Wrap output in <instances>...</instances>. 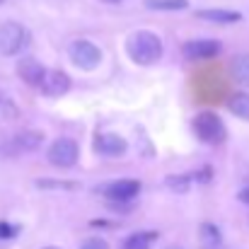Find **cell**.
Returning a JSON list of instances; mask_svg holds the SVG:
<instances>
[{
	"label": "cell",
	"mask_w": 249,
	"mask_h": 249,
	"mask_svg": "<svg viewBox=\"0 0 249 249\" xmlns=\"http://www.w3.org/2000/svg\"><path fill=\"white\" fill-rule=\"evenodd\" d=\"M17 75L29 85V87H39V89H41V83H44V78H46V68H44L36 58L27 56V58H19V61H17Z\"/></svg>",
	"instance_id": "obj_9"
},
{
	"label": "cell",
	"mask_w": 249,
	"mask_h": 249,
	"mask_svg": "<svg viewBox=\"0 0 249 249\" xmlns=\"http://www.w3.org/2000/svg\"><path fill=\"white\" fill-rule=\"evenodd\" d=\"M0 2H5V0H0Z\"/></svg>",
	"instance_id": "obj_26"
},
{
	"label": "cell",
	"mask_w": 249,
	"mask_h": 249,
	"mask_svg": "<svg viewBox=\"0 0 249 249\" xmlns=\"http://www.w3.org/2000/svg\"><path fill=\"white\" fill-rule=\"evenodd\" d=\"M189 181H191V177H167V186L174 191H186Z\"/></svg>",
	"instance_id": "obj_19"
},
{
	"label": "cell",
	"mask_w": 249,
	"mask_h": 249,
	"mask_svg": "<svg viewBox=\"0 0 249 249\" xmlns=\"http://www.w3.org/2000/svg\"><path fill=\"white\" fill-rule=\"evenodd\" d=\"M218 53H220V41H215V39H194V41H186L181 46L184 61H191V63H196V61H211Z\"/></svg>",
	"instance_id": "obj_6"
},
{
	"label": "cell",
	"mask_w": 249,
	"mask_h": 249,
	"mask_svg": "<svg viewBox=\"0 0 249 249\" xmlns=\"http://www.w3.org/2000/svg\"><path fill=\"white\" fill-rule=\"evenodd\" d=\"M17 235V225H10L5 220H0V240H12Z\"/></svg>",
	"instance_id": "obj_21"
},
{
	"label": "cell",
	"mask_w": 249,
	"mask_h": 249,
	"mask_svg": "<svg viewBox=\"0 0 249 249\" xmlns=\"http://www.w3.org/2000/svg\"><path fill=\"white\" fill-rule=\"evenodd\" d=\"M155 240H158V232H133L124 240L121 249H150Z\"/></svg>",
	"instance_id": "obj_15"
},
{
	"label": "cell",
	"mask_w": 249,
	"mask_h": 249,
	"mask_svg": "<svg viewBox=\"0 0 249 249\" xmlns=\"http://www.w3.org/2000/svg\"><path fill=\"white\" fill-rule=\"evenodd\" d=\"M41 143H44V133H39V131H22V133H17V136L10 138V143H7L5 150H7L10 155L34 153Z\"/></svg>",
	"instance_id": "obj_8"
},
{
	"label": "cell",
	"mask_w": 249,
	"mask_h": 249,
	"mask_svg": "<svg viewBox=\"0 0 249 249\" xmlns=\"http://www.w3.org/2000/svg\"><path fill=\"white\" fill-rule=\"evenodd\" d=\"M80 249H109V242L102 240V237H89L80 245Z\"/></svg>",
	"instance_id": "obj_20"
},
{
	"label": "cell",
	"mask_w": 249,
	"mask_h": 249,
	"mask_svg": "<svg viewBox=\"0 0 249 249\" xmlns=\"http://www.w3.org/2000/svg\"><path fill=\"white\" fill-rule=\"evenodd\" d=\"M94 150L104 158H119L128 150V143L126 138L121 136H114V133H104V136H97L94 138Z\"/></svg>",
	"instance_id": "obj_10"
},
{
	"label": "cell",
	"mask_w": 249,
	"mask_h": 249,
	"mask_svg": "<svg viewBox=\"0 0 249 249\" xmlns=\"http://www.w3.org/2000/svg\"><path fill=\"white\" fill-rule=\"evenodd\" d=\"M194 133L206 145H220L228 138V128L215 111H201L194 116Z\"/></svg>",
	"instance_id": "obj_2"
},
{
	"label": "cell",
	"mask_w": 249,
	"mask_h": 249,
	"mask_svg": "<svg viewBox=\"0 0 249 249\" xmlns=\"http://www.w3.org/2000/svg\"><path fill=\"white\" fill-rule=\"evenodd\" d=\"M196 17L213 22V24H237L242 19V15L235 12V10H198Z\"/></svg>",
	"instance_id": "obj_12"
},
{
	"label": "cell",
	"mask_w": 249,
	"mask_h": 249,
	"mask_svg": "<svg viewBox=\"0 0 249 249\" xmlns=\"http://www.w3.org/2000/svg\"><path fill=\"white\" fill-rule=\"evenodd\" d=\"M34 186L36 189H66V191H73V189H78V184L75 181H58V179H39V181H34Z\"/></svg>",
	"instance_id": "obj_18"
},
{
	"label": "cell",
	"mask_w": 249,
	"mask_h": 249,
	"mask_svg": "<svg viewBox=\"0 0 249 249\" xmlns=\"http://www.w3.org/2000/svg\"><path fill=\"white\" fill-rule=\"evenodd\" d=\"M230 71H232V78L240 85L249 87V53H240L232 58L230 63Z\"/></svg>",
	"instance_id": "obj_14"
},
{
	"label": "cell",
	"mask_w": 249,
	"mask_h": 249,
	"mask_svg": "<svg viewBox=\"0 0 249 249\" xmlns=\"http://www.w3.org/2000/svg\"><path fill=\"white\" fill-rule=\"evenodd\" d=\"M78 155H80V150H78V143L73 138H58L46 150L49 162L53 167H61V169H68V167L75 165L78 162Z\"/></svg>",
	"instance_id": "obj_5"
},
{
	"label": "cell",
	"mask_w": 249,
	"mask_h": 249,
	"mask_svg": "<svg viewBox=\"0 0 249 249\" xmlns=\"http://www.w3.org/2000/svg\"><path fill=\"white\" fill-rule=\"evenodd\" d=\"M228 109H230L235 116L249 121V94L247 92H235V94H230V97H228Z\"/></svg>",
	"instance_id": "obj_13"
},
{
	"label": "cell",
	"mask_w": 249,
	"mask_h": 249,
	"mask_svg": "<svg viewBox=\"0 0 249 249\" xmlns=\"http://www.w3.org/2000/svg\"><path fill=\"white\" fill-rule=\"evenodd\" d=\"M29 41V32L17 24V22H2L0 24V53L2 56H15L19 53Z\"/></svg>",
	"instance_id": "obj_3"
},
{
	"label": "cell",
	"mask_w": 249,
	"mask_h": 249,
	"mask_svg": "<svg viewBox=\"0 0 249 249\" xmlns=\"http://www.w3.org/2000/svg\"><path fill=\"white\" fill-rule=\"evenodd\" d=\"M240 201H242V203H247V206H249V186H247V189H242V191H240Z\"/></svg>",
	"instance_id": "obj_22"
},
{
	"label": "cell",
	"mask_w": 249,
	"mask_h": 249,
	"mask_svg": "<svg viewBox=\"0 0 249 249\" xmlns=\"http://www.w3.org/2000/svg\"><path fill=\"white\" fill-rule=\"evenodd\" d=\"M167 249H181V247H167Z\"/></svg>",
	"instance_id": "obj_24"
},
{
	"label": "cell",
	"mask_w": 249,
	"mask_h": 249,
	"mask_svg": "<svg viewBox=\"0 0 249 249\" xmlns=\"http://www.w3.org/2000/svg\"><path fill=\"white\" fill-rule=\"evenodd\" d=\"M44 249H58V247H44Z\"/></svg>",
	"instance_id": "obj_25"
},
{
	"label": "cell",
	"mask_w": 249,
	"mask_h": 249,
	"mask_svg": "<svg viewBox=\"0 0 249 249\" xmlns=\"http://www.w3.org/2000/svg\"><path fill=\"white\" fill-rule=\"evenodd\" d=\"M71 89V75L63 71H46V78L41 83V92L46 97H61Z\"/></svg>",
	"instance_id": "obj_11"
},
{
	"label": "cell",
	"mask_w": 249,
	"mask_h": 249,
	"mask_svg": "<svg viewBox=\"0 0 249 249\" xmlns=\"http://www.w3.org/2000/svg\"><path fill=\"white\" fill-rule=\"evenodd\" d=\"M68 56H71V61H73L80 71H94V68H99V63H102V51H99L92 41H87V39L73 41V44L68 46Z\"/></svg>",
	"instance_id": "obj_4"
},
{
	"label": "cell",
	"mask_w": 249,
	"mask_h": 249,
	"mask_svg": "<svg viewBox=\"0 0 249 249\" xmlns=\"http://www.w3.org/2000/svg\"><path fill=\"white\" fill-rule=\"evenodd\" d=\"M145 7L158 12H177V10H186L189 0H145Z\"/></svg>",
	"instance_id": "obj_16"
},
{
	"label": "cell",
	"mask_w": 249,
	"mask_h": 249,
	"mask_svg": "<svg viewBox=\"0 0 249 249\" xmlns=\"http://www.w3.org/2000/svg\"><path fill=\"white\" fill-rule=\"evenodd\" d=\"M162 39L155 34V32H148V29H141V32H133L128 39H126V53L133 63L138 66H153L162 58Z\"/></svg>",
	"instance_id": "obj_1"
},
{
	"label": "cell",
	"mask_w": 249,
	"mask_h": 249,
	"mask_svg": "<svg viewBox=\"0 0 249 249\" xmlns=\"http://www.w3.org/2000/svg\"><path fill=\"white\" fill-rule=\"evenodd\" d=\"M102 2H109V5H114V2H121V0H102Z\"/></svg>",
	"instance_id": "obj_23"
},
{
	"label": "cell",
	"mask_w": 249,
	"mask_h": 249,
	"mask_svg": "<svg viewBox=\"0 0 249 249\" xmlns=\"http://www.w3.org/2000/svg\"><path fill=\"white\" fill-rule=\"evenodd\" d=\"M138 194H141V181H136V179H119V181H111L104 186V196L119 206L133 201Z\"/></svg>",
	"instance_id": "obj_7"
},
{
	"label": "cell",
	"mask_w": 249,
	"mask_h": 249,
	"mask_svg": "<svg viewBox=\"0 0 249 249\" xmlns=\"http://www.w3.org/2000/svg\"><path fill=\"white\" fill-rule=\"evenodd\" d=\"M201 240H203V245L208 249H218L220 242H223L220 230H218L213 223H203V225H201Z\"/></svg>",
	"instance_id": "obj_17"
}]
</instances>
